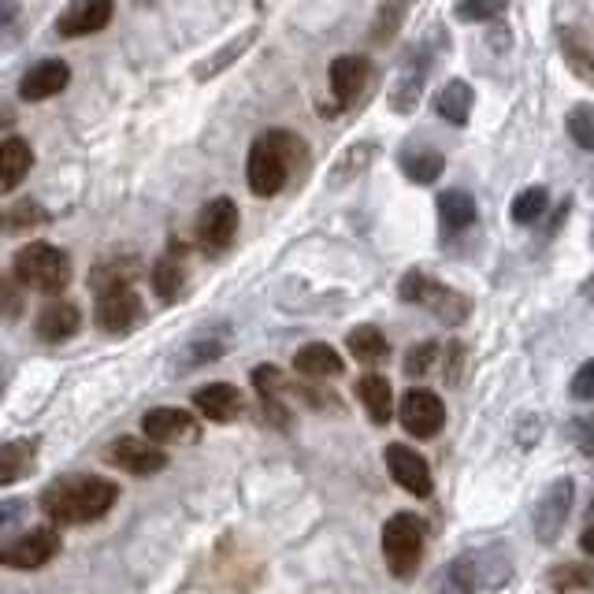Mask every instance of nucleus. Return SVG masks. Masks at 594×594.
I'll list each match as a JSON object with an SVG mask.
<instances>
[{"label": "nucleus", "instance_id": "17", "mask_svg": "<svg viewBox=\"0 0 594 594\" xmlns=\"http://www.w3.org/2000/svg\"><path fill=\"white\" fill-rule=\"evenodd\" d=\"M427 67H432V60L420 49V53L409 56L402 71H397V78L391 82V108L397 116H409V112L416 108L420 94H424V82H427Z\"/></svg>", "mask_w": 594, "mask_h": 594}, {"label": "nucleus", "instance_id": "4", "mask_svg": "<svg viewBox=\"0 0 594 594\" xmlns=\"http://www.w3.org/2000/svg\"><path fill=\"white\" fill-rule=\"evenodd\" d=\"M15 275L12 279L19 286H30V290H41V294H60L64 286L71 283V261L60 245H49V242H30L19 250L15 257Z\"/></svg>", "mask_w": 594, "mask_h": 594}, {"label": "nucleus", "instance_id": "31", "mask_svg": "<svg viewBox=\"0 0 594 594\" xmlns=\"http://www.w3.org/2000/svg\"><path fill=\"white\" fill-rule=\"evenodd\" d=\"M182 286H187V264H182L179 253H163L152 268V290H157L160 301H179Z\"/></svg>", "mask_w": 594, "mask_h": 594}, {"label": "nucleus", "instance_id": "52", "mask_svg": "<svg viewBox=\"0 0 594 594\" xmlns=\"http://www.w3.org/2000/svg\"><path fill=\"white\" fill-rule=\"evenodd\" d=\"M591 190H594V179H591Z\"/></svg>", "mask_w": 594, "mask_h": 594}, {"label": "nucleus", "instance_id": "14", "mask_svg": "<svg viewBox=\"0 0 594 594\" xmlns=\"http://www.w3.org/2000/svg\"><path fill=\"white\" fill-rule=\"evenodd\" d=\"M372 82V60L368 56H338L331 64V94H335V105L323 108V116H335V112L350 108L357 97L368 89Z\"/></svg>", "mask_w": 594, "mask_h": 594}, {"label": "nucleus", "instance_id": "41", "mask_svg": "<svg viewBox=\"0 0 594 594\" xmlns=\"http://www.w3.org/2000/svg\"><path fill=\"white\" fill-rule=\"evenodd\" d=\"M23 316V294H19V283L0 275V320H19Z\"/></svg>", "mask_w": 594, "mask_h": 594}, {"label": "nucleus", "instance_id": "1", "mask_svg": "<svg viewBox=\"0 0 594 594\" xmlns=\"http://www.w3.org/2000/svg\"><path fill=\"white\" fill-rule=\"evenodd\" d=\"M119 487L112 479L78 473V476H60L45 490H41V513L53 524H94V520L108 517L116 506Z\"/></svg>", "mask_w": 594, "mask_h": 594}, {"label": "nucleus", "instance_id": "8", "mask_svg": "<svg viewBox=\"0 0 594 594\" xmlns=\"http://www.w3.org/2000/svg\"><path fill=\"white\" fill-rule=\"evenodd\" d=\"M572 495H576V484H572L569 476L554 479L547 490H542V498L535 501V509H531V531H535L539 542H558L561 531H565V520H569V509H572Z\"/></svg>", "mask_w": 594, "mask_h": 594}, {"label": "nucleus", "instance_id": "29", "mask_svg": "<svg viewBox=\"0 0 594 594\" xmlns=\"http://www.w3.org/2000/svg\"><path fill=\"white\" fill-rule=\"evenodd\" d=\"M357 397H361V405L368 409V416H372V424H391L394 416V394H391V383H386V375H361V383H357Z\"/></svg>", "mask_w": 594, "mask_h": 594}, {"label": "nucleus", "instance_id": "48", "mask_svg": "<svg viewBox=\"0 0 594 594\" xmlns=\"http://www.w3.org/2000/svg\"><path fill=\"white\" fill-rule=\"evenodd\" d=\"M580 550H583V554H587V558H594V524L580 535Z\"/></svg>", "mask_w": 594, "mask_h": 594}, {"label": "nucleus", "instance_id": "47", "mask_svg": "<svg viewBox=\"0 0 594 594\" xmlns=\"http://www.w3.org/2000/svg\"><path fill=\"white\" fill-rule=\"evenodd\" d=\"M569 212H572V201L565 198V204H561V209L554 212V216H550V227H547V234H558V231H561V223L569 220Z\"/></svg>", "mask_w": 594, "mask_h": 594}, {"label": "nucleus", "instance_id": "45", "mask_svg": "<svg viewBox=\"0 0 594 594\" xmlns=\"http://www.w3.org/2000/svg\"><path fill=\"white\" fill-rule=\"evenodd\" d=\"M572 435H576V446L583 449V454H594V416H583L572 424Z\"/></svg>", "mask_w": 594, "mask_h": 594}, {"label": "nucleus", "instance_id": "34", "mask_svg": "<svg viewBox=\"0 0 594 594\" xmlns=\"http://www.w3.org/2000/svg\"><path fill=\"white\" fill-rule=\"evenodd\" d=\"M227 353V342L223 338H198V342L182 346L179 361H176V372H190V368H201V364H212Z\"/></svg>", "mask_w": 594, "mask_h": 594}, {"label": "nucleus", "instance_id": "22", "mask_svg": "<svg viewBox=\"0 0 594 594\" xmlns=\"http://www.w3.org/2000/svg\"><path fill=\"white\" fill-rule=\"evenodd\" d=\"M34 327H38L41 342H67L71 335H78L82 312H78V305H71V301H53V305H45V309L38 312Z\"/></svg>", "mask_w": 594, "mask_h": 594}, {"label": "nucleus", "instance_id": "24", "mask_svg": "<svg viewBox=\"0 0 594 594\" xmlns=\"http://www.w3.org/2000/svg\"><path fill=\"white\" fill-rule=\"evenodd\" d=\"M294 368H297V372H301L305 379H335V375H342L346 361L338 357L335 346L309 342V346H301V350L294 353Z\"/></svg>", "mask_w": 594, "mask_h": 594}, {"label": "nucleus", "instance_id": "7", "mask_svg": "<svg viewBox=\"0 0 594 594\" xmlns=\"http://www.w3.org/2000/svg\"><path fill=\"white\" fill-rule=\"evenodd\" d=\"M234 234H238V204L231 198H212L198 212V223H193V238H198L201 253L220 257L234 245Z\"/></svg>", "mask_w": 594, "mask_h": 594}, {"label": "nucleus", "instance_id": "12", "mask_svg": "<svg viewBox=\"0 0 594 594\" xmlns=\"http://www.w3.org/2000/svg\"><path fill=\"white\" fill-rule=\"evenodd\" d=\"M402 427L413 438H435L446 424V405L435 391H424V386H413L402 397Z\"/></svg>", "mask_w": 594, "mask_h": 594}, {"label": "nucleus", "instance_id": "43", "mask_svg": "<svg viewBox=\"0 0 594 594\" xmlns=\"http://www.w3.org/2000/svg\"><path fill=\"white\" fill-rule=\"evenodd\" d=\"M572 397L576 402H594V361L580 364V372L572 375Z\"/></svg>", "mask_w": 594, "mask_h": 594}, {"label": "nucleus", "instance_id": "50", "mask_svg": "<svg viewBox=\"0 0 594 594\" xmlns=\"http://www.w3.org/2000/svg\"><path fill=\"white\" fill-rule=\"evenodd\" d=\"M0 231H4V212H0Z\"/></svg>", "mask_w": 594, "mask_h": 594}, {"label": "nucleus", "instance_id": "6", "mask_svg": "<svg viewBox=\"0 0 594 594\" xmlns=\"http://www.w3.org/2000/svg\"><path fill=\"white\" fill-rule=\"evenodd\" d=\"M397 294H402V301L409 305H424L427 312H435L438 320L449 327L465 323L468 312H473V301H468L465 294H457L454 286L438 283L424 272H405L402 283H397Z\"/></svg>", "mask_w": 594, "mask_h": 594}, {"label": "nucleus", "instance_id": "30", "mask_svg": "<svg viewBox=\"0 0 594 594\" xmlns=\"http://www.w3.org/2000/svg\"><path fill=\"white\" fill-rule=\"evenodd\" d=\"M138 272H141V261L123 253V257H108V261L94 264V272H89V286H94V294L112 290V286H130L138 279Z\"/></svg>", "mask_w": 594, "mask_h": 594}, {"label": "nucleus", "instance_id": "3", "mask_svg": "<svg viewBox=\"0 0 594 594\" xmlns=\"http://www.w3.org/2000/svg\"><path fill=\"white\" fill-rule=\"evenodd\" d=\"M509 550L501 547H487V550H473V554H460L443 569L438 576V594H476L487 587H498V583L509 580Z\"/></svg>", "mask_w": 594, "mask_h": 594}, {"label": "nucleus", "instance_id": "25", "mask_svg": "<svg viewBox=\"0 0 594 594\" xmlns=\"http://www.w3.org/2000/svg\"><path fill=\"white\" fill-rule=\"evenodd\" d=\"M38 460V443L34 438H15V443L0 446V487H12L19 479L34 473Z\"/></svg>", "mask_w": 594, "mask_h": 594}, {"label": "nucleus", "instance_id": "9", "mask_svg": "<svg viewBox=\"0 0 594 594\" xmlns=\"http://www.w3.org/2000/svg\"><path fill=\"white\" fill-rule=\"evenodd\" d=\"M56 554H60V535H56V531L53 528H30L26 535H19V539L0 547V565L34 572L41 565H49Z\"/></svg>", "mask_w": 594, "mask_h": 594}, {"label": "nucleus", "instance_id": "2", "mask_svg": "<svg viewBox=\"0 0 594 594\" xmlns=\"http://www.w3.org/2000/svg\"><path fill=\"white\" fill-rule=\"evenodd\" d=\"M294 152H301L297 135L286 130H264V135L250 146V160H245V182L257 198H275L294 168Z\"/></svg>", "mask_w": 594, "mask_h": 594}, {"label": "nucleus", "instance_id": "11", "mask_svg": "<svg viewBox=\"0 0 594 594\" xmlns=\"http://www.w3.org/2000/svg\"><path fill=\"white\" fill-rule=\"evenodd\" d=\"M141 432L157 446H190L201 438V424L187 409H149L141 420Z\"/></svg>", "mask_w": 594, "mask_h": 594}, {"label": "nucleus", "instance_id": "27", "mask_svg": "<svg viewBox=\"0 0 594 594\" xmlns=\"http://www.w3.org/2000/svg\"><path fill=\"white\" fill-rule=\"evenodd\" d=\"M479 220L476 201L468 198L465 190H446L438 193V223H443V234H460L468 231Z\"/></svg>", "mask_w": 594, "mask_h": 594}, {"label": "nucleus", "instance_id": "36", "mask_svg": "<svg viewBox=\"0 0 594 594\" xmlns=\"http://www.w3.org/2000/svg\"><path fill=\"white\" fill-rule=\"evenodd\" d=\"M547 580H550V587H558V594H576V591L594 587V569L565 561V565H558Z\"/></svg>", "mask_w": 594, "mask_h": 594}, {"label": "nucleus", "instance_id": "15", "mask_svg": "<svg viewBox=\"0 0 594 594\" xmlns=\"http://www.w3.org/2000/svg\"><path fill=\"white\" fill-rule=\"evenodd\" d=\"M386 468H391L394 484L402 490H409V495L432 498V490H435L432 468H427V460L420 457L416 449H409L402 443H391V446H386Z\"/></svg>", "mask_w": 594, "mask_h": 594}, {"label": "nucleus", "instance_id": "23", "mask_svg": "<svg viewBox=\"0 0 594 594\" xmlns=\"http://www.w3.org/2000/svg\"><path fill=\"white\" fill-rule=\"evenodd\" d=\"M375 157H379L375 141H353V146H346V152H338V160L331 163V171H327V187L338 190L346 187V182H353L357 176H364Z\"/></svg>", "mask_w": 594, "mask_h": 594}, {"label": "nucleus", "instance_id": "21", "mask_svg": "<svg viewBox=\"0 0 594 594\" xmlns=\"http://www.w3.org/2000/svg\"><path fill=\"white\" fill-rule=\"evenodd\" d=\"M30 168H34V149L19 135L0 138V193L19 190V182L30 176Z\"/></svg>", "mask_w": 594, "mask_h": 594}, {"label": "nucleus", "instance_id": "19", "mask_svg": "<svg viewBox=\"0 0 594 594\" xmlns=\"http://www.w3.org/2000/svg\"><path fill=\"white\" fill-rule=\"evenodd\" d=\"M193 405H198L201 416L216 420V424H231V420L242 416V391L231 383H209L201 391H193Z\"/></svg>", "mask_w": 594, "mask_h": 594}, {"label": "nucleus", "instance_id": "38", "mask_svg": "<svg viewBox=\"0 0 594 594\" xmlns=\"http://www.w3.org/2000/svg\"><path fill=\"white\" fill-rule=\"evenodd\" d=\"M49 220V212L41 209L34 198H19V204L4 212V231H34Z\"/></svg>", "mask_w": 594, "mask_h": 594}, {"label": "nucleus", "instance_id": "5", "mask_svg": "<svg viewBox=\"0 0 594 594\" xmlns=\"http://www.w3.org/2000/svg\"><path fill=\"white\" fill-rule=\"evenodd\" d=\"M427 524L416 513H394L383 524V558L394 580H413L424 558Z\"/></svg>", "mask_w": 594, "mask_h": 594}, {"label": "nucleus", "instance_id": "20", "mask_svg": "<svg viewBox=\"0 0 594 594\" xmlns=\"http://www.w3.org/2000/svg\"><path fill=\"white\" fill-rule=\"evenodd\" d=\"M397 163H402V176L409 182H416V187H432V182L443 176L446 157L438 149L424 146V141H409V146L397 152Z\"/></svg>", "mask_w": 594, "mask_h": 594}, {"label": "nucleus", "instance_id": "44", "mask_svg": "<svg viewBox=\"0 0 594 594\" xmlns=\"http://www.w3.org/2000/svg\"><path fill=\"white\" fill-rule=\"evenodd\" d=\"M460 364H465V346L449 342L443 350V379L446 383H460Z\"/></svg>", "mask_w": 594, "mask_h": 594}, {"label": "nucleus", "instance_id": "37", "mask_svg": "<svg viewBox=\"0 0 594 594\" xmlns=\"http://www.w3.org/2000/svg\"><path fill=\"white\" fill-rule=\"evenodd\" d=\"M438 364H443V342H420L405 353V375L409 379L432 375Z\"/></svg>", "mask_w": 594, "mask_h": 594}, {"label": "nucleus", "instance_id": "10", "mask_svg": "<svg viewBox=\"0 0 594 594\" xmlns=\"http://www.w3.org/2000/svg\"><path fill=\"white\" fill-rule=\"evenodd\" d=\"M105 460L130 476H157L168 468V454H163L157 443L138 438V435H119L116 443L105 449Z\"/></svg>", "mask_w": 594, "mask_h": 594}, {"label": "nucleus", "instance_id": "28", "mask_svg": "<svg viewBox=\"0 0 594 594\" xmlns=\"http://www.w3.org/2000/svg\"><path fill=\"white\" fill-rule=\"evenodd\" d=\"M473 105H476V94L465 78H449L435 97V112L446 123H454V127H465L468 116H473Z\"/></svg>", "mask_w": 594, "mask_h": 594}, {"label": "nucleus", "instance_id": "13", "mask_svg": "<svg viewBox=\"0 0 594 594\" xmlns=\"http://www.w3.org/2000/svg\"><path fill=\"white\" fill-rule=\"evenodd\" d=\"M97 327L108 335H127L130 327L141 320V297L135 286H112V290L97 294L94 305Z\"/></svg>", "mask_w": 594, "mask_h": 594}, {"label": "nucleus", "instance_id": "16", "mask_svg": "<svg viewBox=\"0 0 594 594\" xmlns=\"http://www.w3.org/2000/svg\"><path fill=\"white\" fill-rule=\"evenodd\" d=\"M112 0H71V4L60 12L56 19V30L64 38H86V34H97L112 23Z\"/></svg>", "mask_w": 594, "mask_h": 594}, {"label": "nucleus", "instance_id": "51", "mask_svg": "<svg viewBox=\"0 0 594 594\" xmlns=\"http://www.w3.org/2000/svg\"><path fill=\"white\" fill-rule=\"evenodd\" d=\"M591 250H594V231H591Z\"/></svg>", "mask_w": 594, "mask_h": 594}, {"label": "nucleus", "instance_id": "40", "mask_svg": "<svg viewBox=\"0 0 594 594\" xmlns=\"http://www.w3.org/2000/svg\"><path fill=\"white\" fill-rule=\"evenodd\" d=\"M509 8V0H460L457 19L460 23H490Z\"/></svg>", "mask_w": 594, "mask_h": 594}, {"label": "nucleus", "instance_id": "18", "mask_svg": "<svg viewBox=\"0 0 594 594\" xmlns=\"http://www.w3.org/2000/svg\"><path fill=\"white\" fill-rule=\"evenodd\" d=\"M67 82H71V67L64 60H41V64L30 67L23 82H19V97L49 100V97H56L60 89H67Z\"/></svg>", "mask_w": 594, "mask_h": 594}, {"label": "nucleus", "instance_id": "33", "mask_svg": "<svg viewBox=\"0 0 594 594\" xmlns=\"http://www.w3.org/2000/svg\"><path fill=\"white\" fill-rule=\"evenodd\" d=\"M561 56L583 82H594V49L580 30H561Z\"/></svg>", "mask_w": 594, "mask_h": 594}, {"label": "nucleus", "instance_id": "26", "mask_svg": "<svg viewBox=\"0 0 594 594\" xmlns=\"http://www.w3.org/2000/svg\"><path fill=\"white\" fill-rule=\"evenodd\" d=\"M257 38H261V26H250V30H242L238 38H231L227 45H220V49H216V53H212V56H204L201 64H193V78H198V82H209V78H216L223 67H231L234 60H242V56H245V49H250V45H253V41H257Z\"/></svg>", "mask_w": 594, "mask_h": 594}, {"label": "nucleus", "instance_id": "49", "mask_svg": "<svg viewBox=\"0 0 594 594\" xmlns=\"http://www.w3.org/2000/svg\"><path fill=\"white\" fill-rule=\"evenodd\" d=\"M12 108H4V105H0V130H4V127H12Z\"/></svg>", "mask_w": 594, "mask_h": 594}, {"label": "nucleus", "instance_id": "35", "mask_svg": "<svg viewBox=\"0 0 594 594\" xmlns=\"http://www.w3.org/2000/svg\"><path fill=\"white\" fill-rule=\"evenodd\" d=\"M547 209H550L547 187H528V190H520L517 198H513V209H509V216H513V223H520V227H531V223H535Z\"/></svg>", "mask_w": 594, "mask_h": 594}, {"label": "nucleus", "instance_id": "39", "mask_svg": "<svg viewBox=\"0 0 594 594\" xmlns=\"http://www.w3.org/2000/svg\"><path fill=\"white\" fill-rule=\"evenodd\" d=\"M569 138L580 149L594 152V105H576L569 112Z\"/></svg>", "mask_w": 594, "mask_h": 594}, {"label": "nucleus", "instance_id": "42", "mask_svg": "<svg viewBox=\"0 0 594 594\" xmlns=\"http://www.w3.org/2000/svg\"><path fill=\"white\" fill-rule=\"evenodd\" d=\"M19 19H23V12H19L15 0H0V41L19 38Z\"/></svg>", "mask_w": 594, "mask_h": 594}, {"label": "nucleus", "instance_id": "32", "mask_svg": "<svg viewBox=\"0 0 594 594\" xmlns=\"http://www.w3.org/2000/svg\"><path fill=\"white\" fill-rule=\"evenodd\" d=\"M346 346H350V353L361 364H379V361H386V357H391V342H386V335L379 331V327H372V323L353 327L350 338H346Z\"/></svg>", "mask_w": 594, "mask_h": 594}, {"label": "nucleus", "instance_id": "46", "mask_svg": "<svg viewBox=\"0 0 594 594\" xmlns=\"http://www.w3.org/2000/svg\"><path fill=\"white\" fill-rule=\"evenodd\" d=\"M23 513H26L23 501H0V531H4V528H15L19 520H23Z\"/></svg>", "mask_w": 594, "mask_h": 594}]
</instances>
